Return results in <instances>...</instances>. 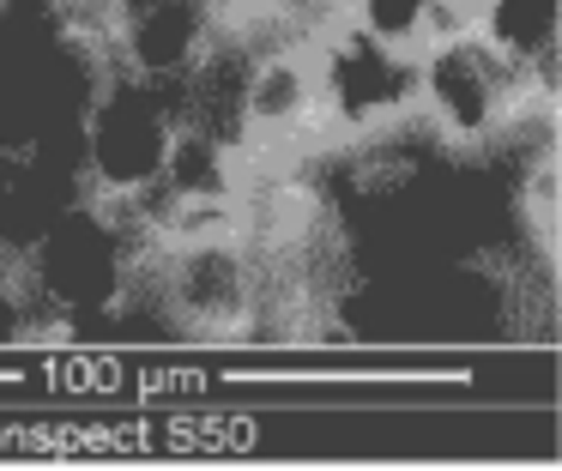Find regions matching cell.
I'll return each instance as SVG.
<instances>
[{"label":"cell","instance_id":"6da1fadb","mask_svg":"<svg viewBox=\"0 0 562 471\" xmlns=\"http://www.w3.org/2000/svg\"><path fill=\"white\" fill-rule=\"evenodd\" d=\"M412 103L417 127H429L453 152H496L520 121L557 115V91L526 85L484 36L472 19H453L412 55Z\"/></svg>","mask_w":562,"mask_h":471},{"label":"cell","instance_id":"7a4b0ae2","mask_svg":"<svg viewBox=\"0 0 562 471\" xmlns=\"http://www.w3.org/2000/svg\"><path fill=\"white\" fill-rule=\"evenodd\" d=\"M176 139H182V85L139 79L122 67L103 72V85L86 103V121H79L86 169L103 205H127L146 188H158Z\"/></svg>","mask_w":562,"mask_h":471},{"label":"cell","instance_id":"3957f363","mask_svg":"<svg viewBox=\"0 0 562 471\" xmlns=\"http://www.w3.org/2000/svg\"><path fill=\"white\" fill-rule=\"evenodd\" d=\"M562 0H465L472 31L538 91H557L562 60Z\"/></svg>","mask_w":562,"mask_h":471},{"label":"cell","instance_id":"277c9868","mask_svg":"<svg viewBox=\"0 0 562 471\" xmlns=\"http://www.w3.org/2000/svg\"><path fill=\"white\" fill-rule=\"evenodd\" d=\"M460 12H465V0H345V24L387 48H400V55H417Z\"/></svg>","mask_w":562,"mask_h":471},{"label":"cell","instance_id":"5b68a950","mask_svg":"<svg viewBox=\"0 0 562 471\" xmlns=\"http://www.w3.org/2000/svg\"><path fill=\"white\" fill-rule=\"evenodd\" d=\"M115 7H122V0H55V12H61L67 24H74L79 36H86L91 48H98V36H103V24L115 19Z\"/></svg>","mask_w":562,"mask_h":471}]
</instances>
